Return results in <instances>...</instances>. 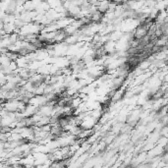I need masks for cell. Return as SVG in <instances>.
Instances as JSON below:
<instances>
[{"instance_id": "6da1fadb", "label": "cell", "mask_w": 168, "mask_h": 168, "mask_svg": "<svg viewBox=\"0 0 168 168\" xmlns=\"http://www.w3.org/2000/svg\"><path fill=\"white\" fill-rule=\"evenodd\" d=\"M46 2H47V4L51 9H55L58 6H60L63 4V2L61 1V0H46Z\"/></svg>"}, {"instance_id": "7a4b0ae2", "label": "cell", "mask_w": 168, "mask_h": 168, "mask_svg": "<svg viewBox=\"0 0 168 168\" xmlns=\"http://www.w3.org/2000/svg\"><path fill=\"white\" fill-rule=\"evenodd\" d=\"M111 1L115 2L117 4H122V3H126L127 1H129V0H111Z\"/></svg>"}, {"instance_id": "3957f363", "label": "cell", "mask_w": 168, "mask_h": 168, "mask_svg": "<svg viewBox=\"0 0 168 168\" xmlns=\"http://www.w3.org/2000/svg\"><path fill=\"white\" fill-rule=\"evenodd\" d=\"M61 1H62V2H65V1H66V0H61Z\"/></svg>"}]
</instances>
